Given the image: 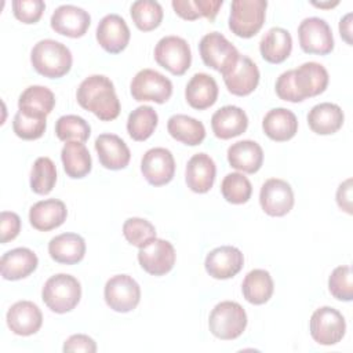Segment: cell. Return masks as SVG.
Returning <instances> with one entry per match:
<instances>
[{
  "instance_id": "6da1fadb",
  "label": "cell",
  "mask_w": 353,
  "mask_h": 353,
  "mask_svg": "<svg viewBox=\"0 0 353 353\" xmlns=\"http://www.w3.org/2000/svg\"><path fill=\"white\" fill-rule=\"evenodd\" d=\"M328 72L317 62H305L296 69L281 73L276 80V94L288 102H302L325 91Z\"/></svg>"
},
{
  "instance_id": "7a4b0ae2",
  "label": "cell",
  "mask_w": 353,
  "mask_h": 353,
  "mask_svg": "<svg viewBox=\"0 0 353 353\" xmlns=\"http://www.w3.org/2000/svg\"><path fill=\"white\" fill-rule=\"evenodd\" d=\"M79 105L94 113L102 121L114 120L120 114V101L112 80L103 74H92L84 79L76 92Z\"/></svg>"
},
{
  "instance_id": "3957f363",
  "label": "cell",
  "mask_w": 353,
  "mask_h": 353,
  "mask_svg": "<svg viewBox=\"0 0 353 353\" xmlns=\"http://www.w3.org/2000/svg\"><path fill=\"white\" fill-rule=\"evenodd\" d=\"M30 62L39 74L48 79H59L70 70L73 58L65 44L52 39H44L32 48Z\"/></svg>"
},
{
  "instance_id": "277c9868",
  "label": "cell",
  "mask_w": 353,
  "mask_h": 353,
  "mask_svg": "<svg viewBox=\"0 0 353 353\" xmlns=\"http://www.w3.org/2000/svg\"><path fill=\"white\" fill-rule=\"evenodd\" d=\"M81 298V285L79 280L66 273L51 276L41 290V299L46 306L55 313L73 310Z\"/></svg>"
},
{
  "instance_id": "5b68a950",
  "label": "cell",
  "mask_w": 353,
  "mask_h": 353,
  "mask_svg": "<svg viewBox=\"0 0 353 353\" xmlns=\"http://www.w3.org/2000/svg\"><path fill=\"white\" fill-rule=\"evenodd\" d=\"M247 327V313L244 307L233 301H223L215 305L208 317L211 334L223 341L239 338Z\"/></svg>"
},
{
  "instance_id": "8992f818",
  "label": "cell",
  "mask_w": 353,
  "mask_h": 353,
  "mask_svg": "<svg viewBox=\"0 0 353 353\" xmlns=\"http://www.w3.org/2000/svg\"><path fill=\"white\" fill-rule=\"evenodd\" d=\"M266 0H234L230 4L229 29L239 37L250 39L255 36L266 15Z\"/></svg>"
},
{
  "instance_id": "52a82bcc",
  "label": "cell",
  "mask_w": 353,
  "mask_h": 353,
  "mask_svg": "<svg viewBox=\"0 0 353 353\" xmlns=\"http://www.w3.org/2000/svg\"><path fill=\"white\" fill-rule=\"evenodd\" d=\"M199 51L204 65L215 69L222 76L232 70L240 57L237 48L219 32H211L203 36Z\"/></svg>"
},
{
  "instance_id": "ba28073f",
  "label": "cell",
  "mask_w": 353,
  "mask_h": 353,
  "mask_svg": "<svg viewBox=\"0 0 353 353\" xmlns=\"http://www.w3.org/2000/svg\"><path fill=\"white\" fill-rule=\"evenodd\" d=\"M309 330L312 338L324 346H331L342 341L346 331V321L341 312L331 306L316 309L310 317Z\"/></svg>"
},
{
  "instance_id": "9c48e42d",
  "label": "cell",
  "mask_w": 353,
  "mask_h": 353,
  "mask_svg": "<svg viewBox=\"0 0 353 353\" xmlns=\"http://www.w3.org/2000/svg\"><path fill=\"white\" fill-rule=\"evenodd\" d=\"M130 90L132 98L138 102L164 103L172 95V83L157 70L142 69L134 76Z\"/></svg>"
},
{
  "instance_id": "30bf717a",
  "label": "cell",
  "mask_w": 353,
  "mask_h": 353,
  "mask_svg": "<svg viewBox=\"0 0 353 353\" xmlns=\"http://www.w3.org/2000/svg\"><path fill=\"white\" fill-rule=\"evenodd\" d=\"M156 62L175 76H182L192 63V52L188 41L178 36H165L154 48Z\"/></svg>"
},
{
  "instance_id": "8fae6325",
  "label": "cell",
  "mask_w": 353,
  "mask_h": 353,
  "mask_svg": "<svg viewBox=\"0 0 353 353\" xmlns=\"http://www.w3.org/2000/svg\"><path fill=\"white\" fill-rule=\"evenodd\" d=\"M106 305L119 313L134 310L141 301L139 284L128 274H116L110 277L103 290Z\"/></svg>"
},
{
  "instance_id": "7c38bea8",
  "label": "cell",
  "mask_w": 353,
  "mask_h": 353,
  "mask_svg": "<svg viewBox=\"0 0 353 353\" xmlns=\"http://www.w3.org/2000/svg\"><path fill=\"white\" fill-rule=\"evenodd\" d=\"M298 37L299 46L306 54L327 55L334 50L332 30L323 18H305L298 26Z\"/></svg>"
},
{
  "instance_id": "4fadbf2b",
  "label": "cell",
  "mask_w": 353,
  "mask_h": 353,
  "mask_svg": "<svg viewBox=\"0 0 353 353\" xmlns=\"http://www.w3.org/2000/svg\"><path fill=\"white\" fill-rule=\"evenodd\" d=\"M259 203L265 214L284 216L294 207V192L291 185L280 178L265 181L259 192Z\"/></svg>"
},
{
  "instance_id": "5bb4252c",
  "label": "cell",
  "mask_w": 353,
  "mask_h": 353,
  "mask_svg": "<svg viewBox=\"0 0 353 353\" xmlns=\"http://www.w3.org/2000/svg\"><path fill=\"white\" fill-rule=\"evenodd\" d=\"M141 268L152 276H164L175 265L174 245L163 239H153L138 251Z\"/></svg>"
},
{
  "instance_id": "9a60e30c",
  "label": "cell",
  "mask_w": 353,
  "mask_h": 353,
  "mask_svg": "<svg viewBox=\"0 0 353 353\" xmlns=\"http://www.w3.org/2000/svg\"><path fill=\"white\" fill-rule=\"evenodd\" d=\"M143 178L153 186H163L172 181L175 174V160L165 148L149 149L141 160Z\"/></svg>"
},
{
  "instance_id": "2e32d148",
  "label": "cell",
  "mask_w": 353,
  "mask_h": 353,
  "mask_svg": "<svg viewBox=\"0 0 353 353\" xmlns=\"http://www.w3.org/2000/svg\"><path fill=\"white\" fill-rule=\"evenodd\" d=\"M244 265L243 252L233 245H221L211 250L205 256V270L216 280H226L236 276Z\"/></svg>"
},
{
  "instance_id": "e0dca14e",
  "label": "cell",
  "mask_w": 353,
  "mask_h": 353,
  "mask_svg": "<svg viewBox=\"0 0 353 353\" xmlns=\"http://www.w3.org/2000/svg\"><path fill=\"white\" fill-rule=\"evenodd\" d=\"M51 28L66 37L77 39L85 34V32L90 28L91 23V17L90 14L72 4H63L59 6L51 15L50 19Z\"/></svg>"
},
{
  "instance_id": "ac0fdd59",
  "label": "cell",
  "mask_w": 353,
  "mask_h": 353,
  "mask_svg": "<svg viewBox=\"0 0 353 353\" xmlns=\"http://www.w3.org/2000/svg\"><path fill=\"white\" fill-rule=\"evenodd\" d=\"M130 36L127 22L117 14L105 15L97 26V40L109 54L121 52L128 44Z\"/></svg>"
},
{
  "instance_id": "d6986e66",
  "label": "cell",
  "mask_w": 353,
  "mask_h": 353,
  "mask_svg": "<svg viewBox=\"0 0 353 353\" xmlns=\"http://www.w3.org/2000/svg\"><path fill=\"white\" fill-rule=\"evenodd\" d=\"M223 81L229 92L237 97H245L256 88L259 83V69L251 58L240 54L232 70L223 74Z\"/></svg>"
},
{
  "instance_id": "ffe728a7",
  "label": "cell",
  "mask_w": 353,
  "mask_h": 353,
  "mask_svg": "<svg viewBox=\"0 0 353 353\" xmlns=\"http://www.w3.org/2000/svg\"><path fill=\"white\" fill-rule=\"evenodd\" d=\"M7 325L21 336L36 334L43 324V314L39 306L30 301L15 302L7 312Z\"/></svg>"
},
{
  "instance_id": "44dd1931",
  "label": "cell",
  "mask_w": 353,
  "mask_h": 353,
  "mask_svg": "<svg viewBox=\"0 0 353 353\" xmlns=\"http://www.w3.org/2000/svg\"><path fill=\"white\" fill-rule=\"evenodd\" d=\"M95 150L101 165L113 171L125 168L131 159L127 143L114 134H101L95 139Z\"/></svg>"
},
{
  "instance_id": "7402d4cb",
  "label": "cell",
  "mask_w": 353,
  "mask_h": 353,
  "mask_svg": "<svg viewBox=\"0 0 353 353\" xmlns=\"http://www.w3.org/2000/svg\"><path fill=\"white\" fill-rule=\"evenodd\" d=\"M215 175V163L207 153H196L189 159L185 171V181L192 192L207 193L214 185Z\"/></svg>"
},
{
  "instance_id": "603a6c76",
  "label": "cell",
  "mask_w": 353,
  "mask_h": 353,
  "mask_svg": "<svg viewBox=\"0 0 353 353\" xmlns=\"http://www.w3.org/2000/svg\"><path fill=\"white\" fill-rule=\"evenodd\" d=\"M248 117L245 112L233 105H226L218 109L211 117V128L216 138L230 139L245 132Z\"/></svg>"
},
{
  "instance_id": "cb8c5ba5",
  "label": "cell",
  "mask_w": 353,
  "mask_h": 353,
  "mask_svg": "<svg viewBox=\"0 0 353 353\" xmlns=\"http://www.w3.org/2000/svg\"><path fill=\"white\" fill-rule=\"evenodd\" d=\"M68 216V210L63 201L58 199H47L37 201L30 207V225L40 232H48L59 228Z\"/></svg>"
},
{
  "instance_id": "d4e9b609",
  "label": "cell",
  "mask_w": 353,
  "mask_h": 353,
  "mask_svg": "<svg viewBox=\"0 0 353 353\" xmlns=\"http://www.w3.org/2000/svg\"><path fill=\"white\" fill-rule=\"evenodd\" d=\"M39 259L37 255L26 248L18 247L3 254L0 259V270L1 276L6 280H21L32 274L37 268Z\"/></svg>"
},
{
  "instance_id": "484cf974",
  "label": "cell",
  "mask_w": 353,
  "mask_h": 353,
  "mask_svg": "<svg viewBox=\"0 0 353 353\" xmlns=\"http://www.w3.org/2000/svg\"><path fill=\"white\" fill-rule=\"evenodd\" d=\"M262 128L266 137L276 142L290 141L298 131V119L290 109L274 108L265 114Z\"/></svg>"
},
{
  "instance_id": "4316f807",
  "label": "cell",
  "mask_w": 353,
  "mask_h": 353,
  "mask_svg": "<svg viewBox=\"0 0 353 353\" xmlns=\"http://www.w3.org/2000/svg\"><path fill=\"white\" fill-rule=\"evenodd\" d=\"M228 161L230 167L241 172L254 174L263 163V150L259 143L251 139L239 141L229 146Z\"/></svg>"
},
{
  "instance_id": "83f0119b",
  "label": "cell",
  "mask_w": 353,
  "mask_h": 353,
  "mask_svg": "<svg viewBox=\"0 0 353 353\" xmlns=\"http://www.w3.org/2000/svg\"><path fill=\"white\" fill-rule=\"evenodd\" d=\"M50 256L63 265H74L84 258L85 241L77 233H62L48 243Z\"/></svg>"
},
{
  "instance_id": "f1b7e54d",
  "label": "cell",
  "mask_w": 353,
  "mask_h": 353,
  "mask_svg": "<svg viewBox=\"0 0 353 353\" xmlns=\"http://www.w3.org/2000/svg\"><path fill=\"white\" fill-rule=\"evenodd\" d=\"M186 102L197 110L212 106L218 99V84L215 79L207 73H196L185 88Z\"/></svg>"
},
{
  "instance_id": "f546056e",
  "label": "cell",
  "mask_w": 353,
  "mask_h": 353,
  "mask_svg": "<svg viewBox=\"0 0 353 353\" xmlns=\"http://www.w3.org/2000/svg\"><path fill=\"white\" fill-rule=\"evenodd\" d=\"M345 116L336 103L323 102L314 105L307 113V124L310 130L319 135H330L336 132L343 124Z\"/></svg>"
},
{
  "instance_id": "4dcf8cb0",
  "label": "cell",
  "mask_w": 353,
  "mask_h": 353,
  "mask_svg": "<svg viewBox=\"0 0 353 353\" xmlns=\"http://www.w3.org/2000/svg\"><path fill=\"white\" fill-rule=\"evenodd\" d=\"M292 50V37L288 30L283 28L269 29L261 43L259 51L262 58L269 63H281L284 62Z\"/></svg>"
},
{
  "instance_id": "1f68e13d",
  "label": "cell",
  "mask_w": 353,
  "mask_h": 353,
  "mask_svg": "<svg viewBox=\"0 0 353 353\" xmlns=\"http://www.w3.org/2000/svg\"><path fill=\"white\" fill-rule=\"evenodd\" d=\"M273 290V279L265 269H254L248 272L241 284L243 296L252 305L266 303L272 298Z\"/></svg>"
},
{
  "instance_id": "d6a6232c",
  "label": "cell",
  "mask_w": 353,
  "mask_h": 353,
  "mask_svg": "<svg viewBox=\"0 0 353 353\" xmlns=\"http://www.w3.org/2000/svg\"><path fill=\"white\" fill-rule=\"evenodd\" d=\"M167 130L174 139L188 146L200 145L205 138L204 124L186 114L171 116L167 121Z\"/></svg>"
},
{
  "instance_id": "836d02e7",
  "label": "cell",
  "mask_w": 353,
  "mask_h": 353,
  "mask_svg": "<svg viewBox=\"0 0 353 353\" xmlns=\"http://www.w3.org/2000/svg\"><path fill=\"white\" fill-rule=\"evenodd\" d=\"M61 160L66 175L73 179L84 178L92 167L90 152L83 142H66L61 150Z\"/></svg>"
},
{
  "instance_id": "e575fe53",
  "label": "cell",
  "mask_w": 353,
  "mask_h": 353,
  "mask_svg": "<svg viewBox=\"0 0 353 353\" xmlns=\"http://www.w3.org/2000/svg\"><path fill=\"white\" fill-rule=\"evenodd\" d=\"M55 106L54 92L44 85L28 87L18 99V108L23 113L33 116H46L52 112Z\"/></svg>"
},
{
  "instance_id": "d590c367",
  "label": "cell",
  "mask_w": 353,
  "mask_h": 353,
  "mask_svg": "<svg viewBox=\"0 0 353 353\" xmlns=\"http://www.w3.org/2000/svg\"><path fill=\"white\" fill-rule=\"evenodd\" d=\"M157 121L159 116L152 106H138L128 114L127 132L134 141H146L154 132Z\"/></svg>"
},
{
  "instance_id": "8d00e7d4",
  "label": "cell",
  "mask_w": 353,
  "mask_h": 353,
  "mask_svg": "<svg viewBox=\"0 0 353 353\" xmlns=\"http://www.w3.org/2000/svg\"><path fill=\"white\" fill-rule=\"evenodd\" d=\"M172 8L176 15L183 19L194 21L201 17L215 19L219 8L222 7V0H172Z\"/></svg>"
},
{
  "instance_id": "74e56055",
  "label": "cell",
  "mask_w": 353,
  "mask_h": 353,
  "mask_svg": "<svg viewBox=\"0 0 353 353\" xmlns=\"http://www.w3.org/2000/svg\"><path fill=\"white\" fill-rule=\"evenodd\" d=\"M55 135L63 142H85L91 135L90 124L77 114L61 116L55 123Z\"/></svg>"
},
{
  "instance_id": "f35d334b",
  "label": "cell",
  "mask_w": 353,
  "mask_h": 353,
  "mask_svg": "<svg viewBox=\"0 0 353 353\" xmlns=\"http://www.w3.org/2000/svg\"><path fill=\"white\" fill-rule=\"evenodd\" d=\"M131 18L142 32L156 29L163 21V8L154 0H138L131 6Z\"/></svg>"
},
{
  "instance_id": "ab89813d",
  "label": "cell",
  "mask_w": 353,
  "mask_h": 353,
  "mask_svg": "<svg viewBox=\"0 0 353 353\" xmlns=\"http://www.w3.org/2000/svg\"><path fill=\"white\" fill-rule=\"evenodd\" d=\"M57 182V168L50 157H39L30 171V188L36 194H48Z\"/></svg>"
},
{
  "instance_id": "60d3db41",
  "label": "cell",
  "mask_w": 353,
  "mask_h": 353,
  "mask_svg": "<svg viewBox=\"0 0 353 353\" xmlns=\"http://www.w3.org/2000/svg\"><path fill=\"white\" fill-rule=\"evenodd\" d=\"M223 199L232 204H244L252 194L250 179L241 172H230L221 182Z\"/></svg>"
},
{
  "instance_id": "b9f144b4",
  "label": "cell",
  "mask_w": 353,
  "mask_h": 353,
  "mask_svg": "<svg viewBox=\"0 0 353 353\" xmlns=\"http://www.w3.org/2000/svg\"><path fill=\"white\" fill-rule=\"evenodd\" d=\"M47 128L46 116H33L18 110L12 120V130L17 137L25 141L39 139Z\"/></svg>"
},
{
  "instance_id": "7bdbcfd3",
  "label": "cell",
  "mask_w": 353,
  "mask_h": 353,
  "mask_svg": "<svg viewBox=\"0 0 353 353\" xmlns=\"http://www.w3.org/2000/svg\"><path fill=\"white\" fill-rule=\"evenodd\" d=\"M123 234L130 244L142 248L156 239V229L143 218H128L123 223Z\"/></svg>"
},
{
  "instance_id": "ee69618b",
  "label": "cell",
  "mask_w": 353,
  "mask_h": 353,
  "mask_svg": "<svg viewBox=\"0 0 353 353\" xmlns=\"http://www.w3.org/2000/svg\"><path fill=\"white\" fill-rule=\"evenodd\" d=\"M328 290L335 299L350 302L353 299L352 268L347 265L335 268L328 279Z\"/></svg>"
},
{
  "instance_id": "f6af8a7d",
  "label": "cell",
  "mask_w": 353,
  "mask_h": 353,
  "mask_svg": "<svg viewBox=\"0 0 353 353\" xmlns=\"http://www.w3.org/2000/svg\"><path fill=\"white\" fill-rule=\"evenodd\" d=\"M46 4L43 0H14L12 12L14 17L22 23H36L43 12Z\"/></svg>"
},
{
  "instance_id": "bcb514c9",
  "label": "cell",
  "mask_w": 353,
  "mask_h": 353,
  "mask_svg": "<svg viewBox=\"0 0 353 353\" xmlns=\"http://www.w3.org/2000/svg\"><path fill=\"white\" fill-rule=\"evenodd\" d=\"M0 232L3 244L14 240L21 232V218L12 211H3L0 214Z\"/></svg>"
},
{
  "instance_id": "7dc6e473",
  "label": "cell",
  "mask_w": 353,
  "mask_h": 353,
  "mask_svg": "<svg viewBox=\"0 0 353 353\" xmlns=\"http://www.w3.org/2000/svg\"><path fill=\"white\" fill-rule=\"evenodd\" d=\"M63 352H87V353H95L97 352V343L95 341L84 334H74L69 336L63 343Z\"/></svg>"
},
{
  "instance_id": "c3c4849f",
  "label": "cell",
  "mask_w": 353,
  "mask_h": 353,
  "mask_svg": "<svg viewBox=\"0 0 353 353\" xmlns=\"http://www.w3.org/2000/svg\"><path fill=\"white\" fill-rule=\"evenodd\" d=\"M336 203L341 210H343L346 214L352 215V178H347L343 181L336 190Z\"/></svg>"
},
{
  "instance_id": "681fc988",
  "label": "cell",
  "mask_w": 353,
  "mask_h": 353,
  "mask_svg": "<svg viewBox=\"0 0 353 353\" xmlns=\"http://www.w3.org/2000/svg\"><path fill=\"white\" fill-rule=\"evenodd\" d=\"M339 33H341V37L349 44L352 46L353 44V40H352V12L346 14L341 22H339Z\"/></svg>"
},
{
  "instance_id": "f907efd6",
  "label": "cell",
  "mask_w": 353,
  "mask_h": 353,
  "mask_svg": "<svg viewBox=\"0 0 353 353\" xmlns=\"http://www.w3.org/2000/svg\"><path fill=\"white\" fill-rule=\"evenodd\" d=\"M336 4H338V1H334V3H313L314 7H320V8H331Z\"/></svg>"
}]
</instances>
